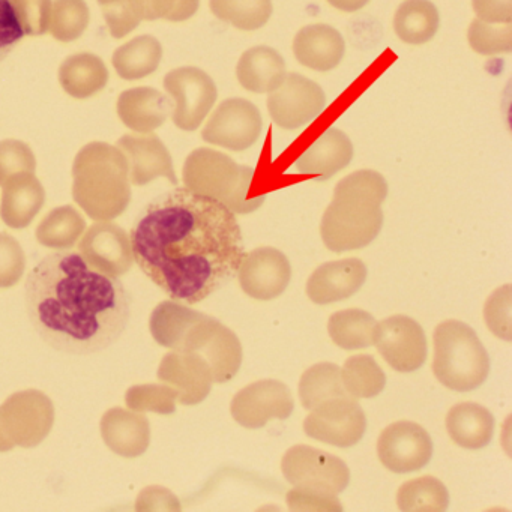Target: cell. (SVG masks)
<instances>
[{"label":"cell","instance_id":"6da1fadb","mask_svg":"<svg viewBox=\"0 0 512 512\" xmlns=\"http://www.w3.org/2000/svg\"><path fill=\"white\" fill-rule=\"evenodd\" d=\"M131 254L173 301L194 305L232 280L245 253L236 214L190 188H176L140 212Z\"/></svg>","mask_w":512,"mask_h":512},{"label":"cell","instance_id":"7a4b0ae2","mask_svg":"<svg viewBox=\"0 0 512 512\" xmlns=\"http://www.w3.org/2000/svg\"><path fill=\"white\" fill-rule=\"evenodd\" d=\"M25 304L40 337L70 355L112 346L131 317V295L122 281L76 251L49 254L29 272Z\"/></svg>","mask_w":512,"mask_h":512},{"label":"cell","instance_id":"3957f363","mask_svg":"<svg viewBox=\"0 0 512 512\" xmlns=\"http://www.w3.org/2000/svg\"><path fill=\"white\" fill-rule=\"evenodd\" d=\"M388 184L374 170H359L338 182L320 223V235L334 253L367 247L383 226Z\"/></svg>","mask_w":512,"mask_h":512},{"label":"cell","instance_id":"277c9868","mask_svg":"<svg viewBox=\"0 0 512 512\" xmlns=\"http://www.w3.org/2000/svg\"><path fill=\"white\" fill-rule=\"evenodd\" d=\"M184 179L187 188L226 206L233 214H251L265 202L266 194H253V167L239 166L229 155L197 149L188 157Z\"/></svg>","mask_w":512,"mask_h":512},{"label":"cell","instance_id":"5b68a950","mask_svg":"<svg viewBox=\"0 0 512 512\" xmlns=\"http://www.w3.org/2000/svg\"><path fill=\"white\" fill-rule=\"evenodd\" d=\"M433 373L448 389L469 392L490 374V358L476 332L460 320L437 325L433 335Z\"/></svg>","mask_w":512,"mask_h":512},{"label":"cell","instance_id":"8992f818","mask_svg":"<svg viewBox=\"0 0 512 512\" xmlns=\"http://www.w3.org/2000/svg\"><path fill=\"white\" fill-rule=\"evenodd\" d=\"M284 478L293 487L340 494L350 482V470L337 455L307 445L287 449L281 460Z\"/></svg>","mask_w":512,"mask_h":512},{"label":"cell","instance_id":"52a82bcc","mask_svg":"<svg viewBox=\"0 0 512 512\" xmlns=\"http://www.w3.org/2000/svg\"><path fill=\"white\" fill-rule=\"evenodd\" d=\"M367 430V418L356 398H334L310 410L304 431L311 439L337 448L356 445Z\"/></svg>","mask_w":512,"mask_h":512},{"label":"cell","instance_id":"ba28073f","mask_svg":"<svg viewBox=\"0 0 512 512\" xmlns=\"http://www.w3.org/2000/svg\"><path fill=\"white\" fill-rule=\"evenodd\" d=\"M187 349L200 350L211 367L215 383L230 382L242 364V346L232 329L212 317L202 316L188 328Z\"/></svg>","mask_w":512,"mask_h":512},{"label":"cell","instance_id":"9c48e42d","mask_svg":"<svg viewBox=\"0 0 512 512\" xmlns=\"http://www.w3.org/2000/svg\"><path fill=\"white\" fill-rule=\"evenodd\" d=\"M325 107L323 89L301 74H286L283 83L269 92V115L284 130H296L311 124L322 115Z\"/></svg>","mask_w":512,"mask_h":512},{"label":"cell","instance_id":"30bf717a","mask_svg":"<svg viewBox=\"0 0 512 512\" xmlns=\"http://www.w3.org/2000/svg\"><path fill=\"white\" fill-rule=\"evenodd\" d=\"M389 367L412 373L427 361V337L416 320L397 314L377 323L374 343Z\"/></svg>","mask_w":512,"mask_h":512},{"label":"cell","instance_id":"8fae6325","mask_svg":"<svg viewBox=\"0 0 512 512\" xmlns=\"http://www.w3.org/2000/svg\"><path fill=\"white\" fill-rule=\"evenodd\" d=\"M262 133V115L259 109L244 98H230L215 110L203 130L205 142L230 151L241 152L251 148Z\"/></svg>","mask_w":512,"mask_h":512},{"label":"cell","instance_id":"7c38bea8","mask_svg":"<svg viewBox=\"0 0 512 512\" xmlns=\"http://www.w3.org/2000/svg\"><path fill=\"white\" fill-rule=\"evenodd\" d=\"M164 86L175 98L173 121L181 130L194 131L199 128L217 101L218 92L214 80L199 68L172 71L167 74Z\"/></svg>","mask_w":512,"mask_h":512},{"label":"cell","instance_id":"4fadbf2b","mask_svg":"<svg viewBox=\"0 0 512 512\" xmlns=\"http://www.w3.org/2000/svg\"><path fill=\"white\" fill-rule=\"evenodd\" d=\"M380 463L394 473L424 469L433 455V440L421 425L397 421L388 425L377 440Z\"/></svg>","mask_w":512,"mask_h":512},{"label":"cell","instance_id":"5bb4252c","mask_svg":"<svg viewBox=\"0 0 512 512\" xmlns=\"http://www.w3.org/2000/svg\"><path fill=\"white\" fill-rule=\"evenodd\" d=\"M295 409L292 392L280 380L265 379L242 388L233 397L230 412L242 427L256 430L272 418L287 419Z\"/></svg>","mask_w":512,"mask_h":512},{"label":"cell","instance_id":"9a60e30c","mask_svg":"<svg viewBox=\"0 0 512 512\" xmlns=\"http://www.w3.org/2000/svg\"><path fill=\"white\" fill-rule=\"evenodd\" d=\"M238 278L245 295L257 301H272L289 286L292 266L277 248H256L242 256Z\"/></svg>","mask_w":512,"mask_h":512},{"label":"cell","instance_id":"2e32d148","mask_svg":"<svg viewBox=\"0 0 512 512\" xmlns=\"http://www.w3.org/2000/svg\"><path fill=\"white\" fill-rule=\"evenodd\" d=\"M367 277V266L355 257L328 262L308 278L307 295L314 304H334L358 293Z\"/></svg>","mask_w":512,"mask_h":512},{"label":"cell","instance_id":"e0dca14e","mask_svg":"<svg viewBox=\"0 0 512 512\" xmlns=\"http://www.w3.org/2000/svg\"><path fill=\"white\" fill-rule=\"evenodd\" d=\"M296 61L310 70H334L343 61L346 43L337 29L328 25H310L302 28L293 40Z\"/></svg>","mask_w":512,"mask_h":512},{"label":"cell","instance_id":"ac0fdd59","mask_svg":"<svg viewBox=\"0 0 512 512\" xmlns=\"http://www.w3.org/2000/svg\"><path fill=\"white\" fill-rule=\"evenodd\" d=\"M352 158L353 145L349 136L338 128H329L302 152L295 167L299 173L316 175L317 181H326L349 166Z\"/></svg>","mask_w":512,"mask_h":512},{"label":"cell","instance_id":"d6986e66","mask_svg":"<svg viewBox=\"0 0 512 512\" xmlns=\"http://www.w3.org/2000/svg\"><path fill=\"white\" fill-rule=\"evenodd\" d=\"M239 85L254 94H269L286 79L283 56L271 47L259 46L247 50L236 67Z\"/></svg>","mask_w":512,"mask_h":512},{"label":"cell","instance_id":"ffe728a7","mask_svg":"<svg viewBox=\"0 0 512 512\" xmlns=\"http://www.w3.org/2000/svg\"><path fill=\"white\" fill-rule=\"evenodd\" d=\"M446 430L452 442L464 449H481L493 439L494 418L478 403H460L446 415Z\"/></svg>","mask_w":512,"mask_h":512},{"label":"cell","instance_id":"44dd1931","mask_svg":"<svg viewBox=\"0 0 512 512\" xmlns=\"http://www.w3.org/2000/svg\"><path fill=\"white\" fill-rule=\"evenodd\" d=\"M440 16L430 0H404L394 17V31L403 43L421 46L439 31Z\"/></svg>","mask_w":512,"mask_h":512},{"label":"cell","instance_id":"7402d4cb","mask_svg":"<svg viewBox=\"0 0 512 512\" xmlns=\"http://www.w3.org/2000/svg\"><path fill=\"white\" fill-rule=\"evenodd\" d=\"M377 322L370 313L358 308L337 311L329 317L331 340L344 350L365 349L374 343Z\"/></svg>","mask_w":512,"mask_h":512},{"label":"cell","instance_id":"603a6c76","mask_svg":"<svg viewBox=\"0 0 512 512\" xmlns=\"http://www.w3.org/2000/svg\"><path fill=\"white\" fill-rule=\"evenodd\" d=\"M341 368L331 362H320L302 374L299 398L304 409L313 410L325 401L346 397Z\"/></svg>","mask_w":512,"mask_h":512},{"label":"cell","instance_id":"cb8c5ba5","mask_svg":"<svg viewBox=\"0 0 512 512\" xmlns=\"http://www.w3.org/2000/svg\"><path fill=\"white\" fill-rule=\"evenodd\" d=\"M167 370L170 380L182 389V403L196 404L208 397L214 377L211 367L202 356L190 355L178 359L173 356Z\"/></svg>","mask_w":512,"mask_h":512},{"label":"cell","instance_id":"d4e9b609","mask_svg":"<svg viewBox=\"0 0 512 512\" xmlns=\"http://www.w3.org/2000/svg\"><path fill=\"white\" fill-rule=\"evenodd\" d=\"M397 505L404 512H443L449 506L448 488L434 476L410 479L398 490Z\"/></svg>","mask_w":512,"mask_h":512},{"label":"cell","instance_id":"484cf974","mask_svg":"<svg viewBox=\"0 0 512 512\" xmlns=\"http://www.w3.org/2000/svg\"><path fill=\"white\" fill-rule=\"evenodd\" d=\"M212 14L239 31H257L271 19L272 0H209Z\"/></svg>","mask_w":512,"mask_h":512},{"label":"cell","instance_id":"4316f807","mask_svg":"<svg viewBox=\"0 0 512 512\" xmlns=\"http://www.w3.org/2000/svg\"><path fill=\"white\" fill-rule=\"evenodd\" d=\"M344 388L350 397L374 398L385 389L386 376L376 359L370 355H355L341 368Z\"/></svg>","mask_w":512,"mask_h":512},{"label":"cell","instance_id":"83f0119b","mask_svg":"<svg viewBox=\"0 0 512 512\" xmlns=\"http://www.w3.org/2000/svg\"><path fill=\"white\" fill-rule=\"evenodd\" d=\"M161 44L154 37H139L115 53V67L125 79H139L157 70L161 61Z\"/></svg>","mask_w":512,"mask_h":512},{"label":"cell","instance_id":"f1b7e54d","mask_svg":"<svg viewBox=\"0 0 512 512\" xmlns=\"http://www.w3.org/2000/svg\"><path fill=\"white\" fill-rule=\"evenodd\" d=\"M89 10L85 0H56L53 5L50 29L56 40H76L88 28Z\"/></svg>","mask_w":512,"mask_h":512},{"label":"cell","instance_id":"f546056e","mask_svg":"<svg viewBox=\"0 0 512 512\" xmlns=\"http://www.w3.org/2000/svg\"><path fill=\"white\" fill-rule=\"evenodd\" d=\"M467 40L473 52L479 55L494 56L509 53L512 50V23L494 25V23L475 19L470 23Z\"/></svg>","mask_w":512,"mask_h":512},{"label":"cell","instance_id":"4dcf8cb0","mask_svg":"<svg viewBox=\"0 0 512 512\" xmlns=\"http://www.w3.org/2000/svg\"><path fill=\"white\" fill-rule=\"evenodd\" d=\"M512 292L511 286L499 287L491 293L484 305V319L488 329L496 337L505 341L512 340Z\"/></svg>","mask_w":512,"mask_h":512},{"label":"cell","instance_id":"1f68e13d","mask_svg":"<svg viewBox=\"0 0 512 512\" xmlns=\"http://www.w3.org/2000/svg\"><path fill=\"white\" fill-rule=\"evenodd\" d=\"M25 35H43L50 28L52 0H11Z\"/></svg>","mask_w":512,"mask_h":512},{"label":"cell","instance_id":"d6a6232c","mask_svg":"<svg viewBox=\"0 0 512 512\" xmlns=\"http://www.w3.org/2000/svg\"><path fill=\"white\" fill-rule=\"evenodd\" d=\"M287 505L292 511L307 512H340L343 511L337 494L325 491L308 490V488L293 487L286 496Z\"/></svg>","mask_w":512,"mask_h":512},{"label":"cell","instance_id":"836d02e7","mask_svg":"<svg viewBox=\"0 0 512 512\" xmlns=\"http://www.w3.org/2000/svg\"><path fill=\"white\" fill-rule=\"evenodd\" d=\"M98 2L103 7L107 25L113 37H125L139 25L140 19L128 0H98Z\"/></svg>","mask_w":512,"mask_h":512},{"label":"cell","instance_id":"e575fe53","mask_svg":"<svg viewBox=\"0 0 512 512\" xmlns=\"http://www.w3.org/2000/svg\"><path fill=\"white\" fill-rule=\"evenodd\" d=\"M23 37L25 32L17 19L11 0H0V62L10 56Z\"/></svg>","mask_w":512,"mask_h":512},{"label":"cell","instance_id":"d590c367","mask_svg":"<svg viewBox=\"0 0 512 512\" xmlns=\"http://www.w3.org/2000/svg\"><path fill=\"white\" fill-rule=\"evenodd\" d=\"M472 7L482 22L512 23V0H472Z\"/></svg>","mask_w":512,"mask_h":512},{"label":"cell","instance_id":"8d00e7d4","mask_svg":"<svg viewBox=\"0 0 512 512\" xmlns=\"http://www.w3.org/2000/svg\"><path fill=\"white\" fill-rule=\"evenodd\" d=\"M140 20L169 19L176 0H128Z\"/></svg>","mask_w":512,"mask_h":512},{"label":"cell","instance_id":"74e56055","mask_svg":"<svg viewBox=\"0 0 512 512\" xmlns=\"http://www.w3.org/2000/svg\"><path fill=\"white\" fill-rule=\"evenodd\" d=\"M199 10V0H176L175 7L170 13V22H184L190 19Z\"/></svg>","mask_w":512,"mask_h":512},{"label":"cell","instance_id":"f35d334b","mask_svg":"<svg viewBox=\"0 0 512 512\" xmlns=\"http://www.w3.org/2000/svg\"><path fill=\"white\" fill-rule=\"evenodd\" d=\"M331 7L337 8L338 11L343 13H356L370 4V0H328Z\"/></svg>","mask_w":512,"mask_h":512}]
</instances>
